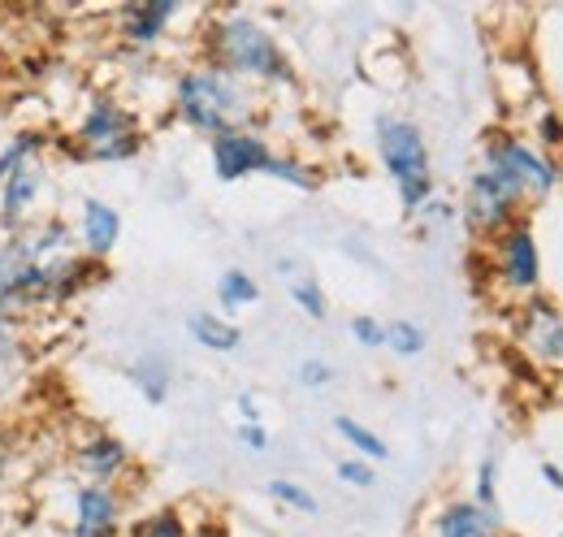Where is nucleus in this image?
I'll return each mask as SVG.
<instances>
[{
  "mask_svg": "<svg viewBox=\"0 0 563 537\" xmlns=\"http://www.w3.org/2000/svg\"><path fill=\"white\" fill-rule=\"evenodd\" d=\"M234 438H239V447H247L252 456H265V451L274 447V434H269L265 425H239Z\"/></svg>",
  "mask_w": 563,
  "mask_h": 537,
  "instance_id": "nucleus-32",
  "label": "nucleus"
},
{
  "mask_svg": "<svg viewBox=\"0 0 563 537\" xmlns=\"http://www.w3.org/2000/svg\"><path fill=\"white\" fill-rule=\"evenodd\" d=\"M66 147L82 165H126L147 147V131H143L131 100L96 91L78 109L70 134H66Z\"/></svg>",
  "mask_w": 563,
  "mask_h": 537,
  "instance_id": "nucleus-3",
  "label": "nucleus"
},
{
  "mask_svg": "<svg viewBox=\"0 0 563 537\" xmlns=\"http://www.w3.org/2000/svg\"><path fill=\"white\" fill-rule=\"evenodd\" d=\"M126 529V494L118 485H87L70 490V537H122Z\"/></svg>",
  "mask_w": 563,
  "mask_h": 537,
  "instance_id": "nucleus-12",
  "label": "nucleus"
},
{
  "mask_svg": "<svg viewBox=\"0 0 563 537\" xmlns=\"http://www.w3.org/2000/svg\"><path fill=\"white\" fill-rule=\"evenodd\" d=\"M70 226L78 256H87L96 265H104L118 252V243H122V212H118V204L100 200V196H82Z\"/></svg>",
  "mask_w": 563,
  "mask_h": 537,
  "instance_id": "nucleus-13",
  "label": "nucleus"
},
{
  "mask_svg": "<svg viewBox=\"0 0 563 537\" xmlns=\"http://www.w3.org/2000/svg\"><path fill=\"white\" fill-rule=\"evenodd\" d=\"M187 338H191L196 347L212 351V355H234V351L243 347L239 321H230V317H221V313H212V308L187 313Z\"/></svg>",
  "mask_w": 563,
  "mask_h": 537,
  "instance_id": "nucleus-17",
  "label": "nucleus"
},
{
  "mask_svg": "<svg viewBox=\"0 0 563 537\" xmlns=\"http://www.w3.org/2000/svg\"><path fill=\"white\" fill-rule=\"evenodd\" d=\"M48 191V169L44 165H31L22 174H13L9 183H0V230L4 234H18L35 221V208L40 196Z\"/></svg>",
  "mask_w": 563,
  "mask_h": 537,
  "instance_id": "nucleus-15",
  "label": "nucleus"
},
{
  "mask_svg": "<svg viewBox=\"0 0 563 537\" xmlns=\"http://www.w3.org/2000/svg\"><path fill=\"white\" fill-rule=\"evenodd\" d=\"M70 469L87 485H118L135 472V451L113 429H87L70 442Z\"/></svg>",
  "mask_w": 563,
  "mask_h": 537,
  "instance_id": "nucleus-9",
  "label": "nucleus"
},
{
  "mask_svg": "<svg viewBox=\"0 0 563 537\" xmlns=\"http://www.w3.org/2000/svg\"><path fill=\"white\" fill-rule=\"evenodd\" d=\"M511 342L516 351L542 369V373H563V313L555 299L533 295L525 304H516L511 317Z\"/></svg>",
  "mask_w": 563,
  "mask_h": 537,
  "instance_id": "nucleus-7",
  "label": "nucleus"
},
{
  "mask_svg": "<svg viewBox=\"0 0 563 537\" xmlns=\"http://www.w3.org/2000/svg\"><path fill=\"white\" fill-rule=\"evenodd\" d=\"M274 139L252 127V131H225L209 139V165L217 183H247V178H261V169L269 165L274 156Z\"/></svg>",
  "mask_w": 563,
  "mask_h": 537,
  "instance_id": "nucleus-11",
  "label": "nucleus"
},
{
  "mask_svg": "<svg viewBox=\"0 0 563 537\" xmlns=\"http://www.w3.org/2000/svg\"><path fill=\"white\" fill-rule=\"evenodd\" d=\"M538 472H542V481H547L555 494H563V469L555 464V460H542V464H538Z\"/></svg>",
  "mask_w": 563,
  "mask_h": 537,
  "instance_id": "nucleus-35",
  "label": "nucleus"
},
{
  "mask_svg": "<svg viewBox=\"0 0 563 537\" xmlns=\"http://www.w3.org/2000/svg\"><path fill=\"white\" fill-rule=\"evenodd\" d=\"M373 143H377V161H382L386 178L395 183L404 217H417L424 204L438 196V187H433V156H429L424 131L412 118L382 113L373 122Z\"/></svg>",
  "mask_w": 563,
  "mask_h": 537,
  "instance_id": "nucleus-4",
  "label": "nucleus"
},
{
  "mask_svg": "<svg viewBox=\"0 0 563 537\" xmlns=\"http://www.w3.org/2000/svg\"><path fill=\"white\" fill-rule=\"evenodd\" d=\"M429 537H511L498 507H477L473 498H446L429 516Z\"/></svg>",
  "mask_w": 563,
  "mask_h": 537,
  "instance_id": "nucleus-14",
  "label": "nucleus"
},
{
  "mask_svg": "<svg viewBox=\"0 0 563 537\" xmlns=\"http://www.w3.org/2000/svg\"><path fill=\"white\" fill-rule=\"evenodd\" d=\"M278 277H286V282H290V277H299V273H303V268H299V261H290V256H278Z\"/></svg>",
  "mask_w": 563,
  "mask_h": 537,
  "instance_id": "nucleus-37",
  "label": "nucleus"
},
{
  "mask_svg": "<svg viewBox=\"0 0 563 537\" xmlns=\"http://www.w3.org/2000/svg\"><path fill=\"white\" fill-rule=\"evenodd\" d=\"M334 476H339L343 485H352V490H373V485H377V464L355 460V456H343V460L334 464Z\"/></svg>",
  "mask_w": 563,
  "mask_h": 537,
  "instance_id": "nucleus-31",
  "label": "nucleus"
},
{
  "mask_svg": "<svg viewBox=\"0 0 563 537\" xmlns=\"http://www.w3.org/2000/svg\"><path fill=\"white\" fill-rule=\"evenodd\" d=\"M424 347H429V335H424L421 321H412V317L386 321V351H390V355L417 360V355H424Z\"/></svg>",
  "mask_w": 563,
  "mask_h": 537,
  "instance_id": "nucleus-26",
  "label": "nucleus"
},
{
  "mask_svg": "<svg viewBox=\"0 0 563 537\" xmlns=\"http://www.w3.org/2000/svg\"><path fill=\"white\" fill-rule=\"evenodd\" d=\"M334 434L343 438V447H352L355 460H368V464H386L390 460V442L377 434V429H368L364 420H355V416H334Z\"/></svg>",
  "mask_w": 563,
  "mask_h": 537,
  "instance_id": "nucleus-21",
  "label": "nucleus"
},
{
  "mask_svg": "<svg viewBox=\"0 0 563 537\" xmlns=\"http://www.w3.org/2000/svg\"><path fill=\"white\" fill-rule=\"evenodd\" d=\"M200 62L234 74L247 87L295 91L299 69L282 48L278 31L247 9H209L200 26Z\"/></svg>",
  "mask_w": 563,
  "mask_h": 537,
  "instance_id": "nucleus-1",
  "label": "nucleus"
},
{
  "mask_svg": "<svg viewBox=\"0 0 563 537\" xmlns=\"http://www.w3.org/2000/svg\"><path fill=\"white\" fill-rule=\"evenodd\" d=\"M234 412H239V425H265V403L256 399V391H239Z\"/></svg>",
  "mask_w": 563,
  "mask_h": 537,
  "instance_id": "nucleus-33",
  "label": "nucleus"
},
{
  "mask_svg": "<svg viewBox=\"0 0 563 537\" xmlns=\"http://www.w3.org/2000/svg\"><path fill=\"white\" fill-rule=\"evenodd\" d=\"M0 74H4V53H0Z\"/></svg>",
  "mask_w": 563,
  "mask_h": 537,
  "instance_id": "nucleus-39",
  "label": "nucleus"
},
{
  "mask_svg": "<svg viewBox=\"0 0 563 537\" xmlns=\"http://www.w3.org/2000/svg\"><path fill=\"white\" fill-rule=\"evenodd\" d=\"M122 537H191V525L183 507H152L140 520H126Z\"/></svg>",
  "mask_w": 563,
  "mask_h": 537,
  "instance_id": "nucleus-22",
  "label": "nucleus"
},
{
  "mask_svg": "<svg viewBox=\"0 0 563 537\" xmlns=\"http://www.w3.org/2000/svg\"><path fill=\"white\" fill-rule=\"evenodd\" d=\"M482 169L494 174L525 208L551 200L563 187V161L533 147L520 131H490L482 143Z\"/></svg>",
  "mask_w": 563,
  "mask_h": 537,
  "instance_id": "nucleus-5",
  "label": "nucleus"
},
{
  "mask_svg": "<svg viewBox=\"0 0 563 537\" xmlns=\"http://www.w3.org/2000/svg\"><path fill=\"white\" fill-rule=\"evenodd\" d=\"M212 295H217V308H221V317H230V321H234V313H243V308L261 304V282H256V273L230 265V268H221V273H217V282H212Z\"/></svg>",
  "mask_w": 563,
  "mask_h": 537,
  "instance_id": "nucleus-19",
  "label": "nucleus"
},
{
  "mask_svg": "<svg viewBox=\"0 0 563 537\" xmlns=\"http://www.w3.org/2000/svg\"><path fill=\"white\" fill-rule=\"evenodd\" d=\"M347 335L364 347V351H386V321H377L373 313H355L347 321Z\"/></svg>",
  "mask_w": 563,
  "mask_h": 537,
  "instance_id": "nucleus-30",
  "label": "nucleus"
},
{
  "mask_svg": "<svg viewBox=\"0 0 563 537\" xmlns=\"http://www.w3.org/2000/svg\"><path fill=\"white\" fill-rule=\"evenodd\" d=\"M261 178L282 183V187H290V191H299V196H312V191H321V183H325L321 169H317L312 161L295 156V152H274L269 165L261 169Z\"/></svg>",
  "mask_w": 563,
  "mask_h": 537,
  "instance_id": "nucleus-20",
  "label": "nucleus"
},
{
  "mask_svg": "<svg viewBox=\"0 0 563 537\" xmlns=\"http://www.w3.org/2000/svg\"><path fill=\"white\" fill-rule=\"evenodd\" d=\"M122 373H126V382L135 386V395L147 407H165L169 395H174V360L165 351H156V347L140 351Z\"/></svg>",
  "mask_w": 563,
  "mask_h": 537,
  "instance_id": "nucleus-16",
  "label": "nucleus"
},
{
  "mask_svg": "<svg viewBox=\"0 0 563 537\" xmlns=\"http://www.w3.org/2000/svg\"><path fill=\"white\" fill-rule=\"evenodd\" d=\"M477 507H498V460L482 456V464L473 469V494H468Z\"/></svg>",
  "mask_w": 563,
  "mask_h": 537,
  "instance_id": "nucleus-29",
  "label": "nucleus"
},
{
  "mask_svg": "<svg viewBox=\"0 0 563 537\" xmlns=\"http://www.w3.org/2000/svg\"><path fill=\"white\" fill-rule=\"evenodd\" d=\"M26 360V330L18 317H4L0 313V373L4 369H18Z\"/></svg>",
  "mask_w": 563,
  "mask_h": 537,
  "instance_id": "nucleus-27",
  "label": "nucleus"
},
{
  "mask_svg": "<svg viewBox=\"0 0 563 537\" xmlns=\"http://www.w3.org/2000/svg\"><path fill=\"white\" fill-rule=\"evenodd\" d=\"M48 147H53V134L44 131V127H18V131L0 143V183H9L13 174L40 165V156Z\"/></svg>",
  "mask_w": 563,
  "mask_h": 537,
  "instance_id": "nucleus-18",
  "label": "nucleus"
},
{
  "mask_svg": "<svg viewBox=\"0 0 563 537\" xmlns=\"http://www.w3.org/2000/svg\"><path fill=\"white\" fill-rule=\"evenodd\" d=\"M455 208H460V221L468 226V234L482 239V243H494L507 226H516L520 217H529V208L516 200L494 174H486L482 165L468 174V183H464V200L455 204Z\"/></svg>",
  "mask_w": 563,
  "mask_h": 537,
  "instance_id": "nucleus-8",
  "label": "nucleus"
},
{
  "mask_svg": "<svg viewBox=\"0 0 563 537\" xmlns=\"http://www.w3.org/2000/svg\"><path fill=\"white\" fill-rule=\"evenodd\" d=\"M191 9L178 0H135V4H118L113 9V40L131 53H161L165 40L174 35V22L187 18Z\"/></svg>",
  "mask_w": 563,
  "mask_h": 537,
  "instance_id": "nucleus-10",
  "label": "nucleus"
},
{
  "mask_svg": "<svg viewBox=\"0 0 563 537\" xmlns=\"http://www.w3.org/2000/svg\"><path fill=\"white\" fill-rule=\"evenodd\" d=\"M265 494H269L278 507L295 512V516H317V512H321V498H317L303 481H295V476H269V481H265Z\"/></svg>",
  "mask_w": 563,
  "mask_h": 537,
  "instance_id": "nucleus-24",
  "label": "nucleus"
},
{
  "mask_svg": "<svg viewBox=\"0 0 563 537\" xmlns=\"http://www.w3.org/2000/svg\"><path fill=\"white\" fill-rule=\"evenodd\" d=\"M455 217H460V208H455V204H446L442 196H433V200L424 204L412 221H424V226H446V221H455Z\"/></svg>",
  "mask_w": 563,
  "mask_h": 537,
  "instance_id": "nucleus-34",
  "label": "nucleus"
},
{
  "mask_svg": "<svg viewBox=\"0 0 563 537\" xmlns=\"http://www.w3.org/2000/svg\"><path fill=\"white\" fill-rule=\"evenodd\" d=\"M286 295H290V304L308 317V321H330V295H325V286H321V277L317 273H299V277H290L286 282Z\"/></svg>",
  "mask_w": 563,
  "mask_h": 537,
  "instance_id": "nucleus-23",
  "label": "nucleus"
},
{
  "mask_svg": "<svg viewBox=\"0 0 563 537\" xmlns=\"http://www.w3.org/2000/svg\"><path fill=\"white\" fill-rule=\"evenodd\" d=\"M334 377H339V369L325 355H308L295 364V386H303V391H330Z\"/></svg>",
  "mask_w": 563,
  "mask_h": 537,
  "instance_id": "nucleus-28",
  "label": "nucleus"
},
{
  "mask_svg": "<svg viewBox=\"0 0 563 537\" xmlns=\"http://www.w3.org/2000/svg\"><path fill=\"white\" fill-rule=\"evenodd\" d=\"M9 534V516H4V503H0V537Z\"/></svg>",
  "mask_w": 563,
  "mask_h": 537,
  "instance_id": "nucleus-38",
  "label": "nucleus"
},
{
  "mask_svg": "<svg viewBox=\"0 0 563 537\" xmlns=\"http://www.w3.org/2000/svg\"><path fill=\"white\" fill-rule=\"evenodd\" d=\"M533 147H542L547 156H563V113L551 109V105H533V122H529V134H525Z\"/></svg>",
  "mask_w": 563,
  "mask_h": 537,
  "instance_id": "nucleus-25",
  "label": "nucleus"
},
{
  "mask_svg": "<svg viewBox=\"0 0 563 537\" xmlns=\"http://www.w3.org/2000/svg\"><path fill=\"white\" fill-rule=\"evenodd\" d=\"M490 277L507 304H525V299L542 295L547 265H542V248H538V234H533L529 217L507 226L490 243Z\"/></svg>",
  "mask_w": 563,
  "mask_h": 537,
  "instance_id": "nucleus-6",
  "label": "nucleus"
},
{
  "mask_svg": "<svg viewBox=\"0 0 563 537\" xmlns=\"http://www.w3.org/2000/svg\"><path fill=\"white\" fill-rule=\"evenodd\" d=\"M191 537H230V529H225V520H200Z\"/></svg>",
  "mask_w": 563,
  "mask_h": 537,
  "instance_id": "nucleus-36",
  "label": "nucleus"
},
{
  "mask_svg": "<svg viewBox=\"0 0 563 537\" xmlns=\"http://www.w3.org/2000/svg\"><path fill=\"white\" fill-rule=\"evenodd\" d=\"M169 113L191 134L217 139L225 131L261 127V96H256V87L239 83L225 69L209 66V62H191L169 83Z\"/></svg>",
  "mask_w": 563,
  "mask_h": 537,
  "instance_id": "nucleus-2",
  "label": "nucleus"
}]
</instances>
